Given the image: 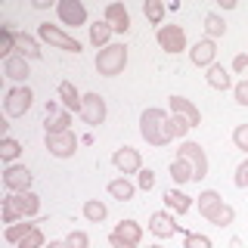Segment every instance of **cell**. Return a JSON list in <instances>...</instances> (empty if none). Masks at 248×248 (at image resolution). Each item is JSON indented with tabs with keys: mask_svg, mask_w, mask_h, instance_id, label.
I'll use <instances>...</instances> for the list:
<instances>
[{
	"mask_svg": "<svg viewBox=\"0 0 248 248\" xmlns=\"http://www.w3.org/2000/svg\"><path fill=\"white\" fill-rule=\"evenodd\" d=\"M168 112H161V108H146L143 115H140V134L149 146H168Z\"/></svg>",
	"mask_w": 248,
	"mask_h": 248,
	"instance_id": "6da1fadb",
	"label": "cell"
},
{
	"mask_svg": "<svg viewBox=\"0 0 248 248\" xmlns=\"http://www.w3.org/2000/svg\"><path fill=\"white\" fill-rule=\"evenodd\" d=\"M124 65H127V46L124 44H108V46H103V50L96 53V72L103 78L121 75Z\"/></svg>",
	"mask_w": 248,
	"mask_h": 248,
	"instance_id": "7a4b0ae2",
	"label": "cell"
},
{
	"mask_svg": "<svg viewBox=\"0 0 248 248\" xmlns=\"http://www.w3.org/2000/svg\"><path fill=\"white\" fill-rule=\"evenodd\" d=\"M37 37H41L44 44L56 46V50H65V53H81V44L75 41L72 34H65L59 25H50V22H41L37 25Z\"/></svg>",
	"mask_w": 248,
	"mask_h": 248,
	"instance_id": "3957f363",
	"label": "cell"
},
{
	"mask_svg": "<svg viewBox=\"0 0 248 248\" xmlns=\"http://www.w3.org/2000/svg\"><path fill=\"white\" fill-rule=\"evenodd\" d=\"M31 103H34V93H31L28 84H22V87H13L6 90V99H3V108L10 118H22V115L31 108Z\"/></svg>",
	"mask_w": 248,
	"mask_h": 248,
	"instance_id": "277c9868",
	"label": "cell"
},
{
	"mask_svg": "<svg viewBox=\"0 0 248 248\" xmlns=\"http://www.w3.org/2000/svg\"><path fill=\"white\" fill-rule=\"evenodd\" d=\"M177 158H186V161L192 165V170H196V183L208 177V155H205V149H202L199 143L186 140V143L180 146V149H177Z\"/></svg>",
	"mask_w": 248,
	"mask_h": 248,
	"instance_id": "5b68a950",
	"label": "cell"
},
{
	"mask_svg": "<svg viewBox=\"0 0 248 248\" xmlns=\"http://www.w3.org/2000/svg\"><path fill=\"white\" fill-rule=\"evenodd\" d=\"M56 16H59L62 25H68V28L87 25V6H84L81 0H59V3H56Z\"/></svg>",
	"mask_w": 248,
	"mask_h": 248,
	"instance_id": "8992f818",
	"label": "cell"
},
{
	"mask_svg": "<svg viewBox=\"0 0 248 248\" xmlns=\"http://www.w3.org/2000/svg\"><path fill=\"white\" fill-rule=\"evenodd\" d=\"M31 183H34V174L25 165H6V170H3L6 192H31Z\"/></svg>",
	"mask_w": 248,
	"mask_h": 248,
	"instance_id": "52a82bcc",
	"label": "cell"
},
{
	"mask_svg": "<svg viewBox=\"0 0 248 248\" xmlns=\"http://www.w3.org/2000/svg\"><path fill=\"white\" fill-rule=\"evenodd\" d=\"M46 149H50L53 158H72L78 152V137L75 130H65V134H46Z\"/></svg>",
	"mask_w": 248,
	"mask_h": 248,
	"instance_id": "ba28073f",
	"label": "cell"
},
{
	"mask_svg": "<svg viewBox=\"0 0 248 248\" xmlns=\"http://www.w3.org/2000/svg\"><path fill=\"white\" fill-rule=\"evenodd\" d=\"M3 205H10L22 220H25V217H34L41 211V199H37L34 192H10V196L3 199Z\"/></svg>",
	"mask_w": 248,
	"mask_h": 248,
	"instance_id": "9c48e42d",
	"label": "cell"
},
{
	"mask_svg": "<svg viewBox=\"0 0 248 248\" xmlns=\"http://www.w3.org/2000/svg\"><path fill=\"white\" fill-rule=\"evenodd\" d=\"M108 108H106V99L99 93H84V106H81V118L90 124V127H99L106 121Z\"/></svg>",
	"mask_w": 248,
	"mask_h": 248,
	"instance_id": "30bf717a",
	"label": "cell"
},
{
	"mask_svg": "<svg viewBox=\"0 0 248 248\" xmlns=\"http://www.w3.org/2000/svg\"><path fill=\"white\" fill-rule=\"evenodd\" d=\"M158 46L165 53H183L186 50V31L180 25H161L158 28Z\"/></svg>",
	"mask_w": 248,
	"mask_h": 248,
	"instance_id": "8fae6325",
	"label": "cell"
},
{
	"mask_svg": "<svg viewBox=\"0 0 248 248\" xmlns=\"http://www.w3.org/2000/svg\"><path fill=\"white\" fill-rule=\"evenodd\" d=\"M112 165L118 168L121 174H140V170H143V158H140V149H134V146H121V149H115Z\"/></svg>",
	"mask_w": 248,
	"mask_h": 248,
	"instance_id": "7c38bea8",
	"label": "cell"
},
{
	"mask_svg": "<svg viewBox=\"0 0 248 248\" xmlns=\"http://www.w3.org/2000/svg\"><path fill=\"white\" fill-rule=\"evenodd\" d=\"M189 62L196 68H211L214 62H217V46L211 37H202L199 44H192L189 46Z\"/></svg>",
	"mask_w": 248,
	"mask_h": 248,
	"instance_id": "4fadbf2b",
	"label": "cell"
},
{
	"mask_svg": "<svg viewBox=\"0 0 248 248\" xmlns=\"http://www.w3.org/2000/svg\"><path fill=\"white\" fill-rule=\"evenodd\" d=\"M149 232L158 236V239H168V236H174V232H180V223L174 220L170 211H155L149 217Z\"/></svg>",
	"mask_w": 248,
	"mask_h": 248,
	"instance_id": "5bb4252c",
	"label": "cell"
},
{
	"mask_svg": "<svg viewBox=\"0 0 248 248\" xmlns=\"http://www.w3.org/2000/svg\"><path fill=\"white\" fill-rule=\"evenodd\" d=\"M170 112L180 115V118H186V121L192 124V127H199V124H202V112H199V106L192 103V99H186V96H170Z\"/></svg>",
	"mask_w": 248,
	"mask_h": 248,
	"instance_id": "9a60e30c",
	"label": "cell"
},
{
	"mask_svg": "<svg viewBox=\"0 0 248 248\" xmlns=\"http://www.w3.org/2000/svg\"><path fill=\"white\" fill-rule=\"evenodd\" d=\"M106 22L112 25V31H118V34H127L130 31V13L124 3H108L106 6Z\"/></svg>",
	"mask_w": 248,
	"mask_h": 248,
	"instance_id": "2e32d148",
	"label": "cell"
},
{
	"mask_svg": "<svg viewBox=\"0 0 248 248\" xmlns=\"http://www.w3.org/2000/svg\"><path fill=\"white\" fill-rule=\"evenodd\" d=\"M3 75L10 78V81H22V84H25L28 75H31L28 72V59L22 56V53H13L10 59H3Z\"/></svg>",
	"mask_w": 248,
	"mask_h": 248,
	"instance_id": "e0dca14e",
	"label": "cell"
},
{
	"mask_svg": "<svg viewBox=\"0 0 248 248\" xmlns=\"http://www.w3.org/2000/svg\"><path fill=\"white\" fill-rule=\"evenodd\" d=\"M59 103L65 106V112H78L81 115V106H84V96L75 90V84H68V81H62L59 84Z\"/></svg>",
	"mask_w": 248,
	"mask_h": 248,
	"instance_id": "ac0fdd59",
	"label": "cell"
},
{
	"mask_svg": "<svg viewBox=\"0 0 248 248\" xmlns=\"http://www.w3.org/2000/svg\"><path fill=\"white\" fill-rule=\"evenodd\" d=\"M220 205H223V196H220L217 189H205V192H199V214L205 217V220H208V217H211Z\"/></svg>",
	"mask_w": 248,
	"mask_h": 248,
	"instance_id": "d6986e66",
	"label": "cell"
},
{
	"mask_svg": "<svg viewBox=\"0 0 248 248\" xmlns=\"http://www.w3.org/2000/svg\"><path fill=\"white\" fill-rule=\"evenodd\" d=\"M165 205L170 208V214H186L192 208V199L186 196V192H180V189H168L165 192Z\"/></svg>",
	"mask_w": 248,
	"mask_h": 248,
	"instance_id": "ffe728a7",
	"label": "cell"
},
{
	"mask_svg": "<svg viewBox=\"0 0 248 248\" xmlns=\"http://www.w3.org/2000/svg\"><path fill=\"white\" fill-rule=\"evenodd\" d=\"M205 78H208V84H211L214 90H230V87H232V78H230V72L220 65V62H214V65L208 68Z\"/></svg>",
	"mask_w": 248,
	"mask_h": 248,
	"instance_id": "44dd1931",
	"label": "cell"
},
{
	"mask_svg": "<svg viewBox=\"0 0 248 248\" xmlns=\"http://www.w3.org/2000/svg\"><path fill=\"white\" fill-rule=\"evenodd\" d=\"M137 192V186L127 180V177H118V180H108V196L118 199V202H130Z\"/></svg>",
	"mask_w": 248,
	"mask_h": 248,
	"instance_id": "7402d4cb",
	"label": "cell"
},
{
	"mask_svg": "<svg viewBox=\"0 0 248 248\" xmlns=\"http://www.w3.org/2000/svg\"><path fill=\"white\" fill-rule=\"evenodd\" d=\"M16 50L25 59H41V46H37V41L31 34H25V31H16Z\"/></svg>",
	"mask_w": 248,
	"mask_h": 248,
	"instance_id": "603a6c76",
	"label": "cell"
},
{
	"mask_svg": "<svg viewBox=\"0 0 248 248\" xmlns=\"http://www.w3.org/2000/svg\"><path fill=\"white\" fill-rule=\"evenodd\" d=\"M170 180L174 183H189V180H196V170H192V165L186 158H174L170 161Z\"/></svg>",
	"mask_w": 248,
	"mask_h": 248,
	"instance_id": "cb8c5ba5",
	"label": "cell"
},
{
	"mask_svg": "<svg viewBox=\"0 0 248 248\" xmlns=\"http://www.w3.org/2000/svg\"><path fill=\"white\" fill-rule=\"evenodd\" d=\"M68 124H72V112H56V115H46L44 130L46 134H65V130H72Z\"/></svg>",
	"mask_w": 248,
	"mask_h": 248,
	"instance_id": "d4e9b609",
	"label": "cell"
},
{
	"mask_svg": "<svg viewBox=\"0 0 248 248\" xmlns=\"http://www.w3.org/2000/svg\"><path fill=\"white\" fill-rule=\"evenodd\" d=\"M112 232H118L124 242H134V245H140V239H143V227H140L137 220H121Z\"/></svg>",
	"mask_w": 248,
	"mask_h": 248,
	"instance_id": "484cf974",
	"label": "cell"
},
{
	"mask_svg": "<svg viewBox=\"0 0 248 248\" xmlns=\"http://www.w3.org/2000/svg\"><path fill=\"white\" fill-rule=\"evenodd\" d=\"M108 41H112V25L103 19V22H96V25H90V44L93 46H108Z\"/></svg>",
	"mask_w": 248,
	"mask_h": 248,
	"instance_id": "4316f807",
	"label": "cell"
},
{
	"mask_svg": "<svg viewBox=\"0 0 248 248\" xmlns=\"http://www.w3.org/2000/svg\"><path fill=\"white\" fill-rule=\"evenodd\" d=\"M19 155H22V143L6 134L3 140H0V158H3L6 165H16V158H19Z\"/></svg>",
	"mask_w": 248,
	"mask_h": 248,
	"instance_id": "83f0119b",
	"label": "cell"
},
{
	"mask_svg": "<svg viewBox=\"0 0 248 248\" xmlns=\"http://www.w3.org/2000/svg\"><path fill=\"white\" fill-rule=\"evenodd\" d=\"M205 34L211 37V41H217V37L227 34V22H223L220 13H208L205 16Z\"/></svg>",
	"mask_w": 248,
	"mask_h": 248,
	"instance_id": "f1b7e54d",
	"label": "cell"
},
{
	"mask_svg": "<svg viewBox=\"0 0 248 248\" xmlns=\"http://www.w3.org/2000/svg\"><path fill=\"white\" fill-rule=\"evenodd\" d=\"M84 217H87L90 223H103L108 217V208L99 199H87V202H84Z\"/></svg>",
	"mask_w": 248,
	"mask_h": 248,
	"instance_id": "f546056e",
	"label": "cell"
},
{
	"mask_svg": "<svg viewBox=\"0 0 248 248\" xmlns=\"http://www.w3.org/2000/svg\"><path fill=\"white\" fill-rule=\"evenodd\" d=\"M165 13H168V6L161 3V0H146V3H143V16L149 19V25H158V28H161Z\"/></svg>",
	"mask_w": 248,
	"mask_h": 248,
	"instance_id": "4dcf8cb0",
	"label": "cell"
},
{
	"mask_svg": "<svg viewBox=\"0 0 248 248\" xmlns=\"http://www.w3.org/2000/svg\"><path fill=\"white\" fill-rule=\"evenodd\" d=\"M232 220H236V211H232V205H227V202H223V205L217 208L211 217H208V223H214V227H220V230H223V227H230Z\"/></svg>",
	"mask_w": 248,
	"mask_h": 248,
	"instance_id": "1f68e13d",
	"label": "cell"
},
{
	"mask_svg": "<svg viewBox=\"0 0 248 248\" xmlns=\"http://www.w3.org/2000/svg\"><path fill=\"white\" fill-rule=\"evenodd\" d=\"M13 50H16V28L13 25H3V28H0V56L10 59Z\"/></svg>",
	"mask_w": 248,
	"mask_h": 248,
	"instance_id": "d6a6232c",
	"label": "cell"
},
{
	"mask_svg": "<svg viewBox=\"0 0 248 248\" xmlns=\"http://www.w3.org/2000/svg\"><path fill=\"white\" fill-rule=\"evenodd\" d=\"M34 227H37V223H25V220H19V223H13V227H6V242L19 245V242H22V239H25Z\"/></svg>",
	"mask_w": 248,
	"mask_h": 248,
	"instance_id": "836d02e7",
	"label": "cell"
},
{
	"mask_svg": "<svg viewBox=\"0 0 248 248\" xmlns=\"http://www.w3.org/2000/svg\"><path fill=\"white\" fill-rule=\"evenodd\" d=\"M192 124L186 121V118H180V115H170L168 118V140H180V137H186V130H189Z\"/></svg>",
	"mask_w": 248,
	"mask_h": 248,
	"instance_id": "e575fe53",
	"label": "cell"
},
{
	"mask_svg": "<svg viewBox=\"0 0 248 248\" xmlns=\"http://www.w3.org/2000/svg\"><path fill=\"white\" fill-rule=\"evenodd\" d=\"M183 248H211V239L205 232H183Z\"/></svg>",
	"mask_w": 248,
	"mask_h": 248,
	"instance_id": "d590c367",
	"label": "cell"
},
{
	"mask_svg": "<svg viewBox=\"0 0 248 248\" xmlns=\"http://www.w3.org/2000/svg\"><path fill=\"white\" fill-rule=\"evenodd\" d=\"M87 245H90V236L84 230H72L65 236V248H87Z\"/></svg>",
	"mask_w": 248,
	"mask_h": 248,
	"instance_id": "8d00e7d4",
	"label": "cell"
},
{
	"mask_svg": "<svg viewBox=\"0 0 248 248\" xmlns=\"http://www.w3.org/2000/svg\"><path fill=\"white\" fill-rule=\"evenodd\" d=\"M19 248H44V230H41V227H34V230H31L28 236L19 242Z\"/></svg>",
	"mask_w": 248,
	"mask_h": 248,
	"instance_id": "74e56055",
	"label": "cell"
},
{
	"mask_svg": "<svg viewBox=\"0 0 248 248\" xmlns=\"http://www.w3.org/2000/svg\"><path fill=\"white\" fill-rule=\"evenodd\" d=\"M232 143H236V149H242L248 155V124H239V127L232 130Z\"/></svg>",
	"mask_w": 248,
	"mask_h": 248,
	"instance_id": "f35d334b",
	"label": "cell"
},
{
	"mask_svg": "<svg viewBox=\"0 0 248 248\" xmlns=\"http://www.w3.org/2000/svg\"><path fill=\"white\" fill-rule=\"evenodd\" d=\"M232 96H236L239 106H248V78H245V81H239L236 87H232Z\"/></svg>",
	"mask_w": 248,
	"mask_h": 248,
	"instance_id": "ab89813d",
	"label": "cell"
},
{
	"mask_svg": "<svg viewBox=\"0 0 248 248\" xmlns=\"http://www.w3.org/2000/svg\"><path fill=\"white\" fill-rule=\"evenodd\" d=\"M137 186L149 192L152 186H155V174H152V170H140V174H137Z\"/></svg>",
	"mask_w": 248,
	"mask_h": 248,
	"instance_id": "60d3db41",
	"label": "cell"
},
{
	"mask_svg": "<svg viewBox=\"0 0 248 248\" xmlns=\"http://www.w3.org/2000/svg\"><path fill=\"white\" fill-rule=\"evenodd\" d=\"M236 186H239V189H245V186H248V158L236 168Z\"/></svg>",
	"mask_w": 248,
	"mask_h": 248,
	"instance_id": "b9f144b4",
	"label": "cell"
},
{
	"mask_svg": "<svg viewBox=\"0 0 248 248\" xmlns=\"http://www.w3.org/2000/svg\"><path fill=\"white\" fill-rule=\"evenodd\" d=\"M232 72H239V75H248V53H239V56L232 59Z\"/></svg>",
	"mask_w": 248,
	"mask_h": 248,
	"instance_id": "7bdbcfd3",
	"label": "cell"
},
{
	"mask_svg": "<svg viewBox=\"0 0 248 248\" xmlns=\"http://www.w3.org/2000/svg\"><path fill=\"white\" fill-rule=\"evenodd\" d=\"M108 245H112V248H140V245H134V242H124L118 232H108Z\"/></svg>",
	"mask_w": 248,
	"mask_h": 248,
	"instance_id": "ee69618b",
	"label": "cell"
},
{
	"mask_svg": "<svg viewBox=\"0 0 248 248\" xmlns=\"http://www.w3.org/2000/svg\"><path fill=\"white\" fill-rule=\"evenodd\" d=\"M19 220H22V217L16 214L10 205H3V223H6V227H13V223H19Z\"/></svg>",
	"mask_w": 248,
	"mask_h": 248,
	"instance_id": "f6af8a7d",
	"label": "cell"
},
{
	"mask_svg": "<svg viewBox=\"0 0 248 248\" xmlns=\"http://www.w3.org/2000/svg\"><path fill=\"white\" fill-rule=\"evenodd\" d=\"M44 248H65V242H50V245H44Z\"/></svg>",
	"mask_w": 248,
	"mask_h": 248,
	"instance_id": "bcb514c9",
	"label": "cell"
},
{
	"mask_svg": "<svg viewBox=\"0 0 248 248\" xmlns=\"http://www.w3.org/2000/svg\"><path fill=\"white\" fill-rule=\"evenodd\" d=\"M149 248H161V245H149Z\"/></svg>",
	"mask_w": 248,
	"mask_h": 248,
	"instance_id": "7dc6e473",
	"label": "cell"
}]
</instances>
